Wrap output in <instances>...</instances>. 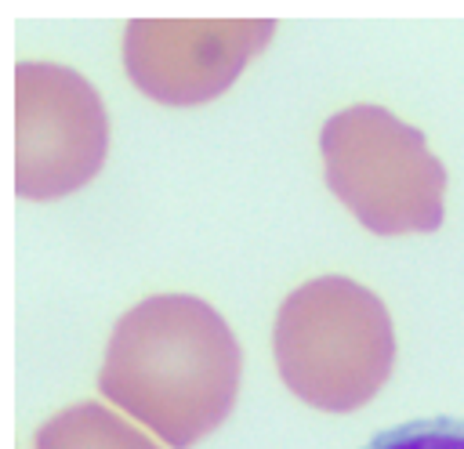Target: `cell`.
<instances>
[{"instance_id": "1", "label": "cell", "mask_w": 464, "mask_h": 449, "mask_svg": "<svg viewBox=\"0 0 464 449\" xmlns=\"http://www.w3.org/2000/svg\"><path fill=\"white\" fill-rule=\"evenodd\" d=\"M239 369L236 333L207 301L156 293L116 322L98 387L170 449H188L232 413Z\"/></svg>"}, {"instance_id": "2", "label": "cell", "mask_w": 464, "mask_h": 449, "mask_svg": "<svg viewBox=\"0 0 464 449\" xmlns=\"http://www.w3.org/2000/svg\"><path fill=\"white\" fill-rule=\"evenodd\" d=\"M272 351L283 384L301 402L348 413L392 377L395 330L373 290L344 275H319L279 304Z\"/></svg>"}, {"instance_id": "5", "label": "cell", "mask_w": 464, "mask_h": 449, "mask_svg": "<svg viewBox=\"0 0 464 449\" xmlns=\"http://www.w3.org/2000/svg\"><path fill=\"white\" fill-rule=\"evenodd\" d=\"M272 33V18H134L123 65L152 101L203 105L232 87Z\"/></svg>"}, {"instance_id": "7", "label": "cell", "mask_w": 464, "mask_h": 449, "mask_svg": "<svg viewBox=\"0 0 464 449\" xmlns=\"http://www.w3.org/2000/svg\"><path fill=\"white\" fill-rule=\"evenodd\" d=\"M362 449H464V416L406 420L373 435Z\"/></svg>"}, {"instance_id": "4", "label": "cell", "mask_w": 464, "mask_h": 449, "mask_svg": "<svg viewBox=\"0 0 464 449\" xmlns=\"http://www.w3.org/2000/svg\"><path fill=\"white\" fill-rule=\"evenodd\" d=\"M109 116L76 69L54 62L14 65V192L58 199L83 188L105 163Z\"/></svg>"}, {"instance_id": "6", "label": "cell", "mask_w": 464, "mask_h": 449, "mask_svg": "<svg viewBox=\"0 0 464 449\" xmlns=\"http://www.w3.org/2000/svg\"><path fill=\"white\" fill-rule=\"evenodd\" d=\"M33 449H160L134 424L116 416L98 402H80L54 413L40 431Z\"/></svg>"}, {"instance_id": "3", "label": "cell", "mask_w": 464, "mask_h": 449, "mask_svg": "<svg viewBox=\"0 0 464 449\" xmlns=\"http://www.w3.org/2000/svg\"><path fill=\"white\" fill-rule=\"evenodd\" d=\"M330 192L373 235L435 232L442 224L446 170L424 134L381 105H352L323 123Z\"/></svg>"}]
</instances>
